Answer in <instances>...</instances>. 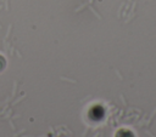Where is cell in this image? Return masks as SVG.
<instances>
[{
    "label": "cell",
    "mask_w": 156,
    "mask_h": 137,
    "mask_svg": "<svg viewBox=\"0 0 156 137\" xmlns=\"http://www.w3.org/2000/svg\"><path fill=\"white\" fill-rule=\"evenodd\" d=\"M5 65H6V61H5V58H4V57L0 55V72H1V70L5 68Z\"/></svg>",
    "instance_id": "obj_3"
},
{
    "label": "cell",
    "mask_w": 156,
    "mask_h": 137,
    "mask_svg": "<svg viewBox=\"0 0 156 137\" xmlns=\"http://www.w3.org/2000/svg\"><path fill=\"white\" fill-rule=\"evenodd\" d=\"M115 137H134V133H133V131H130L128 129H119L116 132Z\"/></svg>",
    "instance_id": "obj_2"
},
{
    "label": "cell",
    "mask_w": 156,
    "mask_h": 137,
    "mask_svg": "<svg viewBox=\"0 0 156 137\" xmlns=\"http://www.w3.org/2000/svg\"><path fill=\"white\" fill-rule=\"evenodd\" d=\"M104 116V109L100 107V105H95V107H93L91 109H90V112H89V118L91 119V120H100L101 118Z\"/></svg>",
    "instance_id": "obj_1"
}]
</instances>
